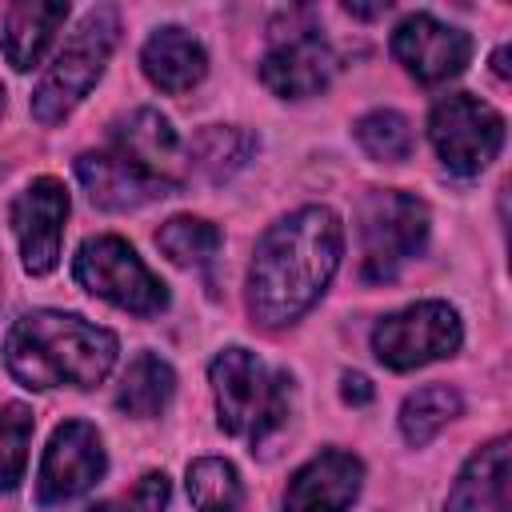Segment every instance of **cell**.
<instances>
[{
  "label": "cell",
  "mask_w": 512,
  "mask_h": 512,
  "mask_svg": "<svg viewBox=\"0 0 512 512\" xmlns=\"http://www.w3.org/2000/svg\"><path fill=\"white\" fill-rule=\"evenodd\" d=\"M508 484H512V448L508 436H496L468 456L444 500V512H512Z\"/></svg>",
  "instance_id": "cell-16"
},
{
  "label": "cell",
  "mask_w": 512,
  "mask_h": 512,
  "mask_svg": "<svg viewBox=\"0 0 512 512\" xmlns=\"http://www.w3.org/2000/svg\"><path fill=\"white\" fill-rule=\"evenodd\" d=\"M356 140L372 160H384V164H400L412 156V124L392 108H376V112L360 116Z\"/></svg>",
  "instance_id": "cell-24"
},
{
  "label": "cell",
  "mask_w": 512,
  "mask_h": 512,
  "mask_svg": "<svg viewBox=\"0 0 512 512\" xmlns=\"http://www.w3.org/2000/svg\"><path fill=\"white\" fill-rule=\"evenodd\" d=\"M28 440H32V408L0 404V492H12L24 480Z\"/></svg>",
  "instance_id": "cell-25"
},
{
  "label": "cell",
  "mask_w": 512,
  "mask_h": 512,
  "mask_svg": "<svg viewBox=\"0 0 512 512\" xmlns=\"http://www.w3.org/2000/svg\"><path fill=\"white\" fill-rule=\"evenodd\" d=\"M332 72H336V56L316 28H292L288 36H276V44L260 60L264 88L284 100H304L324 92Z\"/></svg>",
  "instance_id": "cell-12"
},
{
  "label": "cell",
  "mask_w": 512,
  "mask_h": 512,
  "mask_svg": "<svg viewBox=\"0 0 512 512\" xmlns=\"http://www.w3.org/2000/svg\"><path fill=\"white\" fill-rule=\"evenodd\" d=\"M428 140L448 172L476 176L496 160L504 144V116L472 92H452L432 108Z\"/></svg>",
  "instance_id": "cell-8"
},
{
  "label": "cell",
  "mask_w": 512,
  "mask_h": 512,
  "mask_svg": "<svg viewBox=\"0 0 512 512\" xmlns=\"http://www.w3.org/2000/svg\"><path fill=\"white\" fill-rule=\"evenodd\" d=\"M212 396H216V420L228 436H244L252 444H264L272 432L288 424L292 412V376L272 372L256 352L232 344L216 352L208 364Z\"/></svg>",
  "instance_id": "cell-3"
},
{
  "label": "cell",
  "mask_w": 512,
  "mask_h": 512,
  "mask_svg": "<svg viewBox=\"0 0 512 512\" xmlns=\"http://www.w3.org/2000/svg\"><path fill=\"white\" fill-rule=\"evenodd\" d=\"M188 500L196 512H236L244 500V484L232 460L200 456L188 464Z\"/></svg>",
  "instance_id": "cell-22"
},
{
  "label": "cell",
  "mask_w": 512,
  "mask_h": 512,
  "mask_svg": "<svg viewBox=\"0 0 512 512\" xmlns=\"http://www.w3.org/2000/svg\"><path fill=\"white\" fill-rule=\"evenodd\" d=\"M84 512H128V508L116 504V500H100V504H92V508H84Z\"/></svg>",
  "instance_id": "cell-29"
},
{
  "label": "cell",
  "mask_w": 512,
  "mask_h": 512,
  "mask_svg": "<svg viewBox=\"0 0 512 512\" xmlns=\"http://www.w3.org/2000/svg\"><path fill=\"white\" fill-rule=\"evenodd\" d=\"M116 40H120V12L112 4H96L40 76L32 92V116L40 124H60L104 76Z\"/></svg>",
  "instance_id": "cell-4"
},
{
  "label": "cell",
  "mask_w": 512,
  "mask_h": 512,
  "mask_svg": "<svg viewBox=\"0 0 512 512\" xmlns=\"http://www.w3.org/2000/svg\"><path fill=\"white\" fill-rule=\"evenodd\" d=\"M0 112H4V88H0Z\"/></svg>",
  "instance_id": "cell-30"
},
{
  "label": "cell",
  "mask_w": 512,
  "mask_h": 512,
  "mask_svg": "<svg viewBox=\"0 0 512 512\" xmlns=\"http://www.w3.org/2000/svg\"><path fill=\"white\" fill-rule=\"evenodd\" d=\"M116 332L56 308L24 312L4 340V364L16 384L32 392L48 388H96L116 364Z\"/></svg>",
  "instance_id": "cell-2"
},
{
  "label": "cell",
  "mask_w": 512,
  "mask_h": 512,
  "mask_svg": "<svg viewBox=\"0 0 512 512\" xmlns=\"http://www.w3.org/2000/svg\"><path fill=\"white\" fill-rule=\"evenodd\" d=\"M392 56L420 80V84H444L464 72L472 56V36L464 28H452L428 12H412L392 32Z\"/></svg>",
  "instance_id": "cell-11"
},
{
  "label": "cell",
  "mask_w": 512,
  "mask_h": 512,
  "mask_svg": "<svg viewBox=\"0 0 512 512\" xmlns=\"http://www.w3.org/2000/svg\"><path fill=\"white\" fill-rule=\"evenodd\" d=\"M68 220V188L56 176L32 180L12 200V232L20 240V260L28 276H48L60 260Z\"/></svg>",
  "instance_id": "cell-10"
},
{
  "label": "cell",
  "mask_w": 512,
  "mask_h": 512,
  "mask_svg": "<svg viewBox=\"0 0 512 512\" xmlns=\"http://www.w3.org/2000/svg\"><path fill=\"white\" fill-rule=\"evenodd\" d=\"M460 408H464V400H460L456 388H448V384H424V388H416V392L400 404V432H404L408 444L420 448V444H428L448 420H456Z\"/></svg>",
  "instance_id": "cell-21"
},
{
  "label": "cell",
  "mask_w": 512,
  "mask_h": 512,
  "mask_svg": "<svg viewBox=\"0 0 512 512\" xmlns=\"http://www.w3.org/2000/svg\"><path fill=\"white\" fill-rule=\"evenodd\" d=\"M72 276L84 292L132 312V316H156L168 308L164 280L136 256V248L120 236H88L76 248Z\"/></svg>",
  "instance_id": "cell-6"
},
{
  "label": "cell",
  "mask_w": 512,
  "mask_h": 512,
  "mask_svg": "<svg viewBox=\"0 0 512 512\" xmlns=\"http://www.w3.org/2000/svg\"><path fill=\"white\" fill-rule=\"evenodd\" d=\"M360 484H364L360 456L344 448H324L288 480L284 512H348L352 500L360 496Z\"/></svg>",
  "instance_id": "cell-14"
},
{
  "label": "cell",
  "mask_w": 512,
  "mask_h": 512,
  "mask_svg": "<svg viewBox=\"0 0 512 512\" xmlns=\"http://www.w3.org/2000/svg\"><path fill=\"white\" fill-rule=\"evenodd\" d=\"M156 248L180 268H200L220 252V228L204 216H172L156 228Z\"/></svg>",
  "instance_id": "cell-23"
},
{
  "label": "cell",
  "mask_w": 512,
  "mask_h": 512,
  "mask_svg": "<svg viewBox=\"0 0 512 512\" xmlns=\"http://www.w3.org/2000/svg\"><path fill=\"white\" fill-rule=\"evenodd\" d=\"M64 20H68L64 0H20V4H12L8 16H4V32H0L4 60L16 72L36 68Z\"/></svg>",
  "instance_id": "cell-18"
},
{
  "label": "cell",
  "mask_w": 512,
  "mask_h": 512,
  "mask_svg": "<svg viewBox=\"0 0 512 512\" xmlns=\"http://www.w3.org/2000/svg\"><path fill=\"white\" fill-rule=\"evenodd\" d=\"M344 256V224L328 204H304L276 220L248 268V308L264 328L296 324L328 288Z\"/></svg>",
  "instance_id": "cell-1"
},
{
  "label": "cell",
  "mask_w": 512,
  "mask_h": 512,
  "mask_svg": "<svg viewBox=\"0 0 512 512\" xmlns=\"http://www.w3.org/2000/svg\"><path fill=\"white\" fill-rule=\"evenodd\" d=\"M256 152V136L236 128V124H208L204 132H196L188 160L208 176V180H228L232 172H240L248 164V156Z\"/></svg>",
  "instance_id": "cell-20"
},
{
  "label": "cell",
  "mask_w": 512,
  "mask_h": 512,
  "mask_svg": "<svg viewBox=\"0 0 512 512\" xmlns=\"http://www.w3.org/2000/svg\"><path fill=\"white\" fill-rule=\"evenodd\" d=\"M492 68H496V76H508V44H504V48H496Z\"/></svg>",
  "instance_id": "cell-28"
},
{
  "label": "cell",
  "mask_w": 512,
  "mask_h": 512,
  "mask_svg": "<svg viewBox=\"0 0 512 512\" xmlns=\"http://www.w3.org/2000/svg\"><path fill=\"white\" fill-rule=\"evenodd\" d=\"M0 284H4V268H0Z\"/></svg>",
  "instance_id": "cell-31"
},
{
  "label": "cell",
  "mask_w": 512,
  "mask_h": 512,
  "mask_svg": "<svg viewBox=\"0 0 512 512\" xmlns=\"http://www.w3.org/2000/svg\"><path fill=\"white\" fill-rule=\"evenodd\" d=\"M340 396L348 400V404H372V396H376V388H372V380L364 376V372H344V380H340Z\"/></svg>",
  "instance_id": "cell-27"
},
{
  "label": "cell",
  "mask_w": 512,
  "mask_h": 512,
  "mask_svg": "<svg viewBox=\"0 0 512 512\" xmlns=\"http://www.w3.org/2000/svg\"><path fill=\"white\" fill-rule=\"evenodd\" d=\"M140 64H144V76H148L160 92L180 96V92H188V88H196V84L204 80V72H208V52H204V44H200L192 32L168 24V28H156V32L144 40Z\"/></svg>",
  "instance_id": "cell-17"
},
{
  "label": "cell",
  "mask_w": 512,
  "mask_h": 512,
  "mask_svg": "<svg viewBox=\"0 0 512 512\" xmlns=\"http://www.w3.org/2000/svg\"><path fill=\"white\" fill-rule=\"evenodd\" d=\"M460 340H464L460 312L444 300H416L400 312H388L372 328L376 360L396 372H412L432 360H444L460 348Z\"/></svg>",
  "instance_id": "cell-7"
},
{
  "label": "cell",
  "mask_w": 512,
  "mask_h": 512,
  "mask_svg": "<svg viewBox=\"0 0 512 512\" xmlns=\"http://www.w3.org/2000/svg\"><path fill=\"white\" fill-rule=\"evenodd\" d=\"M168 496H172V484L164 472H144L136 492H132V508L136 512H164L168 508Z\"/></svg>",
  "instance_id": "cell-26"
},
{
  "label": "cell",
  "mask_w": 512,
  "mask_h": 512,
  "mask_svg": "<svg viewBox=\"0 0 512 512\" xmlns=\"http://www.w3.org/2000/svg\"><path fill=\"white\" fill-rule=\"evenodd\" d=\"M172 392H176V372H172V364L160 360L156 352H140V356L128 364L124 380H120L116 408L128 412V416H136V420H152V416H160V412L168 408Z\"/></svg>",
  "instance_id": "cell-19"
},
{
  "label": "cell",
  "mask_w": 512,
  "mask_h": 512,
  "mask_svg": "<svg viewBox=\"0 0 512 512\" xmlns=\"http://www.w3.org/2000/svg\"><path fill=\"white\" fill-rule=\"evenodd\" d=\"M76 176L88 192V200L104 212H128V208H144L152 200L172 196L176 188L156 180L152 172H144L136 160H128L120 148H96V152H80L76 156Z\"/></svg>",
  "instance_id": "cell-13"
},
{
  "label": "cell",
  "mask_w": 512,
  "mask_h": 512,
  "mask_svg": "<svg viewBox=\"0 0 512 512\" xmlns=\"http://www.w3.org/2000/svg\"><path fill=\"white\" fill-rule=\"evenodd\" d=\"M428 240V204L400 188H376L360 204V272L392 280Z\"/></svg>",
  "instance_id": "cell-5"
},
{
  "label": "cell",
  "mask_w": 512,
  "mask_h": 512,
  "mask_svg": "<svg viewBox=\"0 0 512 512\" xmlns=\"http://www.w3.org/2000/svg\"><path fill=\"white\" fill-rule=\"evenodd\" d=\"M108 472V456H104V440L96 432V424L88 420H64L40 460L36 472V504L40 508H56L68 504L76 496H84L88 488H96Z\"/></svg>",
  "instance_id": "cell-9"
},
{
  "label": "cell",
  "mask_w": 512,
  "mask_h": 512,
  "mask_svg": "<svg viewBox=\"0 0 512 512\" xmlns=\"http://www.w3.org/2000/svg\"><path fill=\"white\" fill-rule=\"evenodd\" d=\"M112 148H120L128 160H136L144 172H152L156 180H164L172 188H180L192 168L176 128L156 108H136L132 116H124L112 132Z\"/></svg>",
  "instance_id": "cell-15"
}]
</instances>
